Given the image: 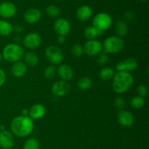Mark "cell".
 Here are the masks:
<instances>
[{
    "label": "cell",
    "mask_w": 149,
    "mask_h": 149,
    "mask_svg": "<svg viewBox=\"0 0 149 149\" xmlns=\"http://www.w3.org/2000/svg\"><path fill=\"white\" fill-rule=\"evenodd\" d=\"M115 74V70L112 67H106L101 69L99 72V78L103 81H109L113 79Z\"/></svg>",
    "instance_id": "ffe728a7"
},
{
    "label": "cell",
    "mask_w": 149,
    "mask_h": 149,
    "mask_svg": "<svg viewBox=\"0 0 149 149\" xmlns=\"http://www.w3.org/2000/svg\"><path fill=\"white\" fill-rule=\"evenodd\" d=\"M71 23L64 18H58L54 23V29L58 35L66 36L71 32Z\"/></svg>",
    "instance_id": "8fae6325"
},
{
    "label": "cell",
    "mask_w": 149,
    "mask_h": 149,
    "mask_svg": "<svg viewBox=\"0 0 149 149\" xmlns=\"http://www.w3.org/2000/svg\"><path fill=\"white\" fill-rule=\"evenodd\" d=\"M124 46L125 42L122 37L118 36H110L103 42V50L108 54H115L122 51Z\"/></svg>",
    "instance_id": "277c9868"
},
{
    "label": "cell",
    "mask_w": 149,
    "mask_h": 149,
    "mask_svg": "<svg viewBox=\"0 0 149 149\" xmlns=\"http://www.w3.org/2000/svg\"><path fill=\"white\" fill-rule=\"evenodd\" d=\"M21 115H26V116H27V115H29V110L26 109V108H25V109L22 110Z\"/></svg>",
    "instance_id": "74e56055"
},
{
    "label": "cell",
    "mask_w": 149,
    "mask_h": 149,
    "mask_svg": "<svg viewBox=\"0 0 149 149\" xmlns=\"http://www.w3.org/2000/svg\"><path fill=\"white\" fill-rule=\"evenodd\" d=\"M17 7L11 1H4L0 3V17L2 19H10L15 15Z\"/></svg>",
    "instance_id": "30bf717a"
},
{
    "label": "cell",
    "mask_w": 149,
    "mask_h": 149,
    "mask_svg": "<svg viewBox=\"0 0 149 149\" xmlns=\"http://www.w3.org/2000/svg\"><path fill=\"white\" fill-rule=\"evenodd\" d=\"M0 149H3V148H1V147H0Z\"/></svg>",
    "instance_id": "b9f144b4"
},
{
    "label": "cell",
    "mask_w": 149,
    "mask_h": 149,
    "mask_svg": "<svg viewBox=\"0 0 149 149\" xmlns=\"http://www.w3.org/2000/svg\"><path fill=\"white\" fill-rule=\"evenodd\" d=\"M0 3H1V2H0Z\"/></svg>",
    "instance_id": "7bdbcfd3"
},
{
    "label": "cell",
    "mask_w": 149,
    "mask_h": 149,
    "mask_svg": "<svg viewBox=\"0 0 149 149\" xmlns=\"http://www.w3.org/2000/svg\"><path fill=\"white\" fill-rule=\"evenodd\" d=\"M76 16L80 21H87V20H90L93 16V9L91 8L90 6L86 5V4L81 6L77 9Z\"/></svg>",
    "instance_id": "ac0fdd59"
},
{
    "label": "cell",
    "mask_w": 149,
    "mask_h": 149,
    "mask_svg": "<svg viewBox=\"0 0 149 149\" xmlns=\"http://www.w3.org/2000/svg\"><path fill=\"white\" fill-rule=\"evenodd\" d=\"M83 50L87 56H95L103 51V44L97 39H90L84 44Z\"/></svg>",
    "instance_id": "52a82bcc"
},
{
    "label": "cell",
    "mask_w": 149,
    "mask_h": 149,
    "mask_svg": "<svg viewBox=\"0 0 149 149\" xmlns=\"http://www.w3.org/2000/svg\"><path fill=\"white\" fill-rule=\"evenodd\" d=\"M6 79H7V75L5 72L4 71V70L0 68V87H1L5 83Z\"/></svg>",
    "instance_id": "836d02e7"
},
{
    "label": "cell",
    "mask_w": 149,
    "mask_h": 149,
    "mask_svg": "<svg viewBox=\"0 0 149 149\" xmlns=\"http://www.w3.org/2000/svg\"><path fill=\"white\" fill-rule=\"evenodd\" d=\"M45 12H46L47 15L49 16V17L56 18L60 14V9L58 6L54 5V4H50V5L47 7Z\"/></svg>",
    "instance_id": "f1b7e54d"
},
{
    "label": "cell",
    "mask_w": 149,
    "mask_h": 149,
    "mask_svg": "<svg viewBox=\"0 0 149 149\" xmlns=\"http://www.w3.org/2000/svg\"><path fill=\"white\" fill-rule=\"evenodd\" d=\"M145 102L146 101L144 97L138 95V96H135L132 98L130 104V106L133 108L134 109L138 110L143 108L144 105H145Z\"/></svg>",
    "instance_id": "484cf974"
},
{
    "label": "cell",
    "mask_w": 149,
    "mask_h": 149,
    "mask_svg": "<svg viewBox=\"0 0 149 149\" xmlns=\"http://www.w3.org/2000/svg\"><path fill=\"white\" fill-rule=\"evenodd\" d=\"M56 72L57 69L55 66L53 64H50L45 68V71H44V76L47 80H52L55 77Z\"/></svg>",
    "instance_id": "83f0119b"
},
{
    "label": "cell",
    "mask_w": 149,
    "mask_h": 149,
    "mask_svg": "<svg viewBox=\"0 0 149 149\" xmlns=\"http://www.w3.org/2000/svg\"><path fill=\"white\" fill-rule=\"evenodd\" d=\"M39 141L34 137L29 138L23 144V149H39Z\"/></svg>",
    "instance_id": "4316f807"
},
{
    "label": "cell",
    "mask_w": 149,
    "mask_h": 149,
    "mask_svg": "<svg viewBox=\"0 0 149 149\" xmlns=\"http://www.w3.org/2000/svg\"><path fill=\"white\" fill-rule=\"evenodd\" d=\"M114 105L119 110H124L126 107V101L122 96H116L114 99Z\"/></svg>",
    "instance_id": "1f68e13d"
},
{
    "label": "cell",
    "mask_w": 149,
    "mask_h": 149,
    "mask_svg": "<svg viewBox=\"0 0 149 149\" xmlns=\"http://www.w3.org/2000/svg\"><path fill=\"white\" fill-rule=\"evenodd\" d=\"M15 144L14 134L10 131L4 129L0 131V147L3 149H10Z\"/></svg>",
    "instance_id": "4fadbf2b"
},
{
    "label": "cell",
    "mask_w": 149,
    "mask_h": 149,
    "mask_svg": "<svg viewBox=\"0 0 149 149\" xmlns=\"http://www.w3.org/2000/svg\"><path fill=\"white\" fill-rule=\"evenodd\" d=\"M138 67V61L134 58H127L116 64V69L117 72H131L135 71Z\"/></svg>",
    "instance_id": "7c38bea8"
},
{
    "label": "cell",
    "mask_w": 149,
    "mask_h": 149,
    "mask_svg": "<svg viewBox=\"0 0 149 149\" xmlns=\"http://www.w3.org/2000/svg\"><path fill=\"white\" fill-rule=\"evenodd\" d=\"M2 55H1V52L0 51V63L1 62V60H2Z\"/></svg>",
    "instance_id": "ab89813d"
},
{
    "label": "cell",
    "mask_w": 149,
    "mask_h": 149,
    "mask_svg": "<svg viewBox=\"0 0 149 149\" xmlns=\"http://www.w3.org/2000/svg\"><path fill=\"white\" fill-rule=\"evenodd\" d=\"M103 32L96 29L94 26H88L84 31V36L87 40L94 39L97 37L100 36Z\"/></svg>",
    "instance_id": "603a6c76"
},
{
    "label": "cell",
    "mask_w": 149,
    "mask_h": 149,
    "mask_svg": "<svg viewBox=\"0 0 149 149\" xmlns=\"http://www.w3.org/2000/svg\"><path fill=\"white\" fill-rule=\"evenodd\" d=\"M23 58L24 59L23 62L29 67H35L39 63V57L33 52L25 53Z\"/></svg>",
    "instance_id": "44dd1931"
},
{
    "label": "cell",
    "mask_w": 149,
    "mask_h": 149,
    "mask_svg": "<svg viewBox=\"0 0 149 149\" xmlns=\"http://www.w3.org/2000/svg\"><path fill=\"white\" fill-rule=\"evenodd\" d=\"M65 42V36L63 35H58V42L60 44H63Z\"/></svg>",
    "instance_id": "8d00e7d4"
},
{
    "label": "cell",
    "mask_w": 149,
    "mask_h": 149,
    "mask_svg": "<svg viewBox=\"0 0 149 149\" xmlns=\"http://www.w3.org/2000/svg\"><path fill=\"white\" fill-rule=\"evenodd\" d=\"M45 56L53 65L59 64L63 61L64 54L62 50L56 45H49L45 50Z\"/></svg>",
    "instance_id": "8992f818"
},
{
    "label": "cell",
    "mask_w": 149,
    "mask_h": 149,
    "mask_svg": "<svg viewBox=\"0 0 149 149\" xmlns=\"http://www.w3.org/2000/svg\"><path fill=\"white\" fill-rule=\"evenodd\" d=\"M26 72H27V66L23 61H18L13 63L11 67V73L14 77H23Z\"/></svg>",
    "instance_id": "d6986e66"
},
{
    "label": "cell",
    "mask_w": 149,
    "mask_h": 149,
    "mask_svg": "<svg viewBox=\"0 0 149 149\" xmlns=\"http://www.w3.org/2000/svg\"><path fill=\"white\" fill-rule=\"evenodd\" d=\"M71 54L75 58H80L84 53V50H83V46L79 43H76L73 45L71 48Z\"/></svg>",
    "instance_id": "f546056e"
},
{
    "label": "cell",
    "mask_w": 149,
    "mask_h": 149,
    "mask_svg": "<svg viewBox=\"0 0 149 149\" xmlns=\"http://www.w3.org/2000/svg\"><path fill=\"white\" fill-rule=\"evenodd\" d=\"M141 1H148V0H141Z\"/></svg>",
    "instance_id": "60d3db41"
},
{
    "label": "cell",
    "mask_w": 149,
    "mask_h": 149,
    "mask_svg": "<svg viewBox=\"0 0 149 149\" xmlns=\"http://www.w3.org/2000/svg\"><path fill=\"white\" fill-rule=\"evenodd\" d=\"M134 18V14L132 11H127L124 15V19L125 21H130V20H133Z\"/></svg>",
    "instance_id": "e575fe53"
},
{
    "label": "cell",
    "mask_w": 149,
    "mask_h": 149,
    "mask_svg": "<svg viewBox=\"0 0 149 149\" xmlns=\"http://www.w3.org/2000/svg\"><path fill=\"white\" fill-rule=\"evenodd\" d=\"M113 23L111 16L106 13H99L94 16L93 20V26L100 32H103L110 29Z\"/></svg>",
    "instance_id": "5b68a950"
},
{
    "label": "cell",
    "mask_w": 149,
    "mask_h": 149,
    "mask_svg": "<svg viewBox=\"0 0 149 149\" xmlns=\"http://www.w3.org/2000/svg\"><path fill=\"white\" fill-rule=\"evenodd\" d=\"M4 129H6L4 125H0V131H3Z\"/></svg>",
    "instance_id": "f35d334b"
},
{
    "label": "cell",
    "mask_w": 149,
    "mask_h": 149,
    "mask_svg": "<svg viewBox=\"0 0 149 149\" xmlns=\"http://www.w3.org/2000/svg\"><path fill=\"white\" fill-rule=\"evenodd\" d=\"M46 113V108L42 104H35L29 110V116L32 120H39L43 118Z\"/></svg>",
    "instance_id": "e0dca14e"
},
{
    "label": "cell",
    "mask_w": 149,
    "mask_h": 149,
    "mask_svg": "<svg viewBox=\"0 0 149 149\" xmlns=\"http://www.w3.org/2000/svg\"><path fill=\"white\" fill-rule=\"evenodd\" d=\"M23 42L26 48L34 50L39 48L42 44V37L36 32H30L24 37Z\"/></svg>",
    "instance_id": "9c48e42d"
},
{
    "label": "cell",
    "mask_w": 149,
    "mask_h": 149,
    "mask_svg": "<svg viewBox=\"0 0 149 149\" xmlns=\"http://www.w3.org/2000/svg\"><path fill=\"white\" fill-rule=\"evenodd\" d=\"M25 53L24 49L17 43H9L3 48L1 51L2 58L6 61L15 63L21 60Z\"/></svg>",
    "instance_id": "3957f363"
},
{
    "label": "cell",
    "mask_w": 149,
    "mask_h": 149,
    "mask_svg": "<svg viewBox=\"0 0 149 149\" xmlns=\"http://www.w3.org/2000/svg\"><path fill=\"white\" fill-rule=\"evenodd\" d=\"M97 61L100 65H105V64H107L109 60V54L103 51V52H100V53L97 54Z\"/></svg>",
    "instance_id": "4dcf8cb0"
},
{
    "label": "cell",
    "mask_w": 149,
    "mask_h": 149,
    "mask_svg": "<svg viewBox=\"0 0 149 149\" xmlns=\"http://www.w3.org/2000/svg\"><path fill=\"white\" fill-rule=\"evenodd\" d=\"M34 128V123L29 115H17L10 123V131L18 137L30 135Z\"/></svg>",
    "instance_id": "6da1fadb"
},
{
    "label": "cell",
    "mask_w": 149,
    "mask_h": 149,
    "mask_svg": "<svg viewBox=\"0 0 149 149\" xmlns=\"http://www.w3.org/2000/svg\"><path fill=\"white\" fill-rule=\"evenodd\" d=\"M117 120L121 125L125 127H131L135 122L133 114L125 109L119 111L117 114Z\"/></svg>",
    "instance_id": "5bb4252c"
},
{
    "label": "cell",
    "mask_w": 149,
    "mask_h": 149,
    "mask_svg": "<svg viewBox=\"0 0 149 149\" xmlns=\"http://www.w3.org/2000/svg\"><path fill=\"white\" fill-rule=\"evenodd\" d=\"M112 89L116 93H124L133 85L134 77L130 72H117L112 79Z\"/></svg>",
    "instance_id": "7a4b0ae2"
},
{
    "label": "cell",
    "mask_w": 149,
    "mask_h": 149,
    "mask_svg": "<svg viewBox=\"0 0 149 149\" xmlns=\"http://www.w3.org/2000/svg\"><path fill=\"white\" fill-rule=\"evenodd\" d=\"M71 91V85L68 81L58 80L52 84L51 91L52 94L57 97L63 96L68 93Z\"/></svg>",
    "instance_id": "ba28073f"
},
{
    "label": "cell",
    "mask_w": 149,
    "mask_h": 149,
    "mask_svg": "<svg viewBox=\"0 0 149 149\" xmlns=\"http://www.w3.org/2000/svg\"><path fill=\"white\" fill-rule=\"evenodd\" d=\"M57 73L62 80L69 81L74 77V70L72 67L66 64H63L57 69Z\"/></svg>",
    "instance_id": "2e32d148"
},
{
    "label": "cell",
    "mask_w": 149,
    "mask_h": 149,
    "mask_svg": "<svg viewBox=\"0 0 149 149\" xmlns=\"http://www.w3.org/2000/svg\"><path fill=\"white\" fill-rule=\"evenodd\" d=\"M128 26L126 21L125 20H118L115 24V32L116 33V36L122 37L125 36L127 33Z\"/></svg>",
    "instance_id": "cb8c5ba5"
},
{
    "label": "cell",
    "mask_w": 149,
    "mask_h": 149,
    "mask_svg": "<svg viewBox=\"0 0 149 149\" xmlns=\"http://www.w3.org/2000/svg\"><path fill=\"white\" fill-rule=\"evenodd\" d=\"M13 31H15L16 33H20L23 31V26L20 24L15 25V26H13Z\"/></svg>",
    "instance_id": "d590c367"
},
{
    "label": "cell",
    "mask_w": 149,
    "mask_h": 149,
    "mask_svg": "<svg viewBox=\"0 0 149 149\" xmlns=\"http://www.w3.org/2000/svg\"><path fill=\"white\" fill-rule=\"evenodd\" d=\"M137 92L138 93V96L144 97L147 94V93H148V88H147V86L146 85H139L138 86V88H137Z\"/></svg>",
    "instance_id": "d6a6232c"
},
{
    "label": "cell",
    "mask_w": 149,
    "mask_h": 149,
    "mask_svg": "<svg viewBox=\"0 0 149 149\" xmlns=\"http://www.w3.org/2000/svg\"><path fill=\"white\" fill-rule=\"evenodd\" d=\"M92 79L89 77H83L77 82V87L81 91H87L92 86Z\"/></svg>",
    "instance_id": "d4e9b609"
},
{
    "label": "cell",
    "mask_w": 149,
    "mask_h": 149,
    "mask_svg": "<svg viewBox=\"0 0 149 149\" xmlns=\"http://www.w3.org/2000/svg\"><path fill=\"white\" fill-rule=\"evenodd\" d=\"M13 32V26L12 23L4 19H0V35L7 37L11 34Z\"/></svg>",
    "instance_id": "7402d4cb"
},
{
    "label": "cell",
    "mask_w": 149,
    "mask_h": 149,
    "mask_svg": "<svg viewBox=\"0 0 149 149\" xmlns=\"http://www.w3.org/2000/svg\"><path fill=\"white\" fill-rule=\"evenodd\" d=\"M42 18V12L38 8L32 7L26 10L23 15V19L29 24H35Z\"/></svg>",
    "instance_id": "9a60e30c"
}]
</instances>
